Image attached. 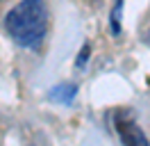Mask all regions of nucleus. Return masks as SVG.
<instances>
[{
  "label": "nucleus",
  "instance_id": "obj_1",
  "mask_svg": "<svg viewBox=\"0 0 150 146\" xmlns=\"http://www.w3.org/2000/svg\"><path fill=\"white\" fill-rule=\"evenodd\" d=\"M5 27L21 46H37L48 30V7L43 0H21L5 16Z\"/></svg>",
  "mask_w": 150,
  "mask_h": 146
},
{
  "label": "nucleus",
  "instance_id": "obj_2",
  "mask_svg": "<svg viewBox=\"0 0 150 146\" xmlns=\"http://www.w3.org/2000/svg\"><path fill=\"white\" fill-rule=\"evenodd\" d=\"M114 123H116V132L121 137L123 146H150L148 137L143 135V130H141L139 123L132 119V114H127V112H116Z\"/></svg>",
  "mask_w": 150,
  "mask_h": 146
},
{
  "label": "nucleus",
  "instance_id": "obj_3",
  "mask_svg": "<svg viewBox=\"0 0 150 146\" xmlns=\"http://www.w3.org/2000/svg\"><path fill=\"white\" fill-rule=\"evenodd\" d=\"M77 94V87L75 84H57L55 89L50 91V100L55 103H71Z\"/></svg>",
  "mask_w": 150,
  "mask_h": 146
},
{
  "label": "nucleus",
  "instance_id": "obj_4",
  "mask_svg": "<svg viewBox=\"0 0 150 146\" xmlns=\"http://www.w3.org/2000/svg\"><path fill=\"white\" fill-rule=\"evenodd\" d=\"M148 41H150V34H148Z\"/></svg>",
  "mask_w": 150,
  "mask_h": 146
}]
</instances>
